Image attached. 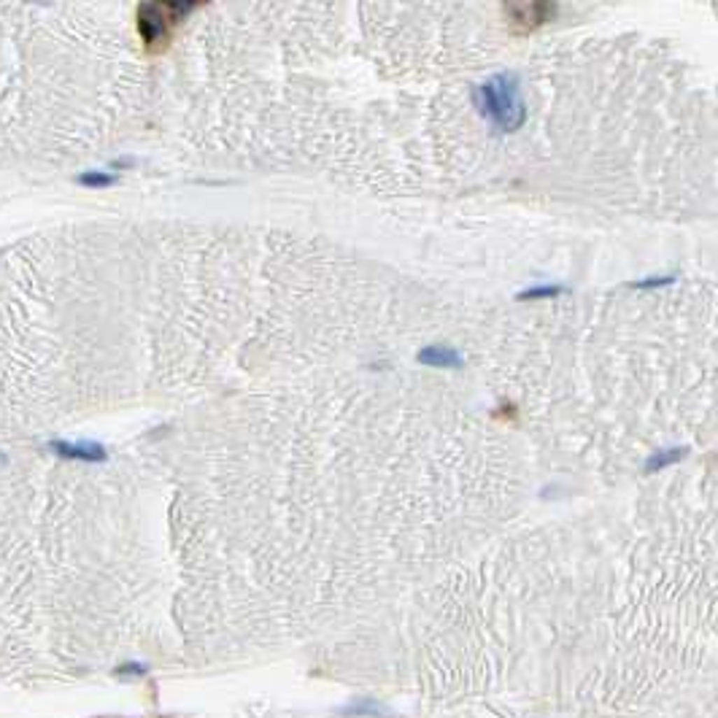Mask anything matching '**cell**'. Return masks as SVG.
<instances>
[{"mask_svg": "<svg viewBox=\"0 0 718 718\" xmlns=\"http://www.w3.org/2000/svg\"><path fill=\"white\" fill-rule=\"evenodd\" d=\"M475 108L484 119H489L497 130L516 132L527 119V106L521 100V87L513 73H494L484 84L472 90Z\"/></svg>", "mask_w": 718, "mask_h": 718, "instance_id": "6da1fadb", "label": "cell"}, {"mask_svg": "<svg viewBox=\"0 0 718 718\" xmlns=\"http://www.w3.org/2000/svg\"><path fill=\"white\" fill-rule=\"evenodd\" d=\"M203 8V3H187V0H157L143 3L138 8V33L143 38L146 49L162 52L170 43L173 33L189 19L192 11Z\"/></svg>", "mask_w": 718, "mask_h": 718, "instance_id": "7a4b0ae2", "label": "cell"}, {"mask_svg": "<svg viewBox=\"0 0 718 718\" xmlns=\"http://www.w3.org/2000/svg\"><path fill=\"white\" fill-rule=\"evenodd\" d=\"M559 6L548 0H510L502 3V14L513 36H529L556 17Z\"/></svg>", "mask_w": 718, "mask_h": 718, "instance_id": "3957f363", "label": "cell"}, {"mask_svg": "<svg viewBox=\"0 0 718 718\" xmlns=\"http://www.w3.org/2000/svg\"><path fill=\"white\" fill-rule=\"evenodd\" d=\"M416 359H418V365H427V367H443V370H459L462 367V354L451 346H440V343L421 349L416 354Z\"/></svg>", "mask_w": 718, "mask_h": 718, "instance_id": "277c9868", "label": "cell"}, {"mask_svg": "<svg viewBox=\"0 0 718 718\" xmlns=\"http://www.w3.org/2000/svg\"><path fill=\"white\" fill-rule=\"evenodd\" d=\"M683 456H686V449H661V451L648 456L645 472H661L664 467H670V465H678Z\"/></svg>", "mask_w": 718, "mask_h": 718, "instance_id": "5b68a950", "label": "cell"}, {"mask_svg": "<svg viewBox=\"0 0 718 718\" xmlns=\"http://www.w3.org/2000/svg\"><path fill=\"white\" fill-rule=\"evenodd\" d=\"M57 449H59V453H65V456H76V459H90V462H94V459H103L106 453H103V449L100 446H92V443H81V446H68V443H57Z\"/></svg>", "mask_w": 718, "mask_h": 718, "instance_id": "8992f818", "label": "cell"}, {"mask_svg": "<svg viewBox=\"0 0 718 718\" xmlns=\"http://www.w3.org/2000/svg\"><path fill=\"white\" fill-rule=\"evenodd\" d=\"M562 292H565V286H559V283H540V286L519 292L516 300H551V297H559Z\"/></svg>", "mask_w": 718, "mask_h": 718, "instance_id": "52a82bcc", "label": "cell"}, {"mask_svg": "<svg viewBox=\"0 0 718 718\" xmlns=\"http://www.w3.org/2000/svg\"><path fill=\"white\" fill-rule=\"evenodd\" d=\"M667 283H673V276H651L645 281H635L632 286L635 289H654V286H667Z\"/></svg>", "mask_w": 718, "mask_h": 718, "instance_id": "ba28073f", "label": "cell"}, {"mask_svg": "<svg viewBox=\"0 0 718 718\" xmlns=\"http://www.w3.org/2000/svg\"><path fill=\"white\" fill-rule=\"evenodd\" d=\"M81 181L84 184H94V187H106V184H111V176H84Z\"/></svg>", "mask_w": 718, "mask_h": 718, "instance_id": "9c48e42d", "label": "cell"}]
</instances>
